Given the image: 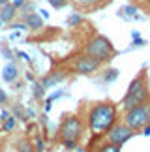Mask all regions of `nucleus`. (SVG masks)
I'll list each match as a JSON object with an SVG mask.
<instances>
[{"label": "nucleus", "instance_id": "nucleus-5", "mask_svg": "<svg viewBox=\"0 0 150 152\" xmlns=\"http://www.w3.org/2000/svg\"><path fill=\"white\" fill-rule=\"evenodd\" d=\"M81 130H83V126H81V120L77 116H70V118L64 120V124L60 128V135L64 141H77L81 137Z\"/></svg>", "mask_w": 150, "mask_h": 152}, {"label": "nucleus", "instance_id": "nucleus-24", "mask_svg": "<svg viewBox=\"0 0 150 152\" xmlns=\"http://www.w3.org/2000/svg\"><path fill=\"white\" fill-rule=\"evenodd\" d=\"M75 143H77V141H64V145L68 148H75Z\"/></svg>", "mask_w": 150, "mask_h": 152}, {"label": "nucleus", "instance_id": "nucleus-21", "mask_svg": "<svg viewBox=\"0 0 150 152\" xmlns=\"http://www.w3.org/2000/svg\"><path fill=\"white\" fill-rule=\"evenodd\" d=\"M25 2H26V0H13V2H11V4H13L15 8L19 10V8H23V6H25Z\"/></svg>", "mask_w": 150, "mask_h": 152}, {"label": "nucleus", "instance_id": "nucleus-2", "mask_svg": "<svg viewBox=\"0 0 150 152\" xmlns=\"http://www.w3.org/2000/svg\"><path fill=\"white\" fill-rule=\"evenodd\" d=\"M150 124V102H143L139 105H133L131 109H128L126 115V126L131 130H141L143 126Z\"/></svg>", "mask_w": 150, "mask_h": 152}, {"label": "nucleus", "instance_id": "nucleus-4", "mask_svg": "<svg viewBox=\"0 0 150 152\" xmlns=\"http://www.w3.org/2000/svg\"><path fill=\"white\" fill-rule=\"evenodd\" d=\"M86 55L96 58L98 62L101 60H109V58H113L114 55V49L111 42L105 38V36H96L94 39H90L88 45H86Z\"/></svg>", "mask_w": 150, "mask_h": 152}, {"label": "nucleus", "instance_id": "nucleus-13", "mask_svg": "<svg viewBox=\"0 0 150 152\" xmlns=\"http://www.w3.org/2000/svg\"><path fill=\"white\" fill-rule=\"evenodd\" d=\"M49 4L53 6L55 10H60V8H64V6L68 4V0H49Z\"/></svg>", "mask_w": 150, "mask_h": 152}, {"label": "nucleus", "instance_id": "nucleus-16", "mask_svg": "<svg viewBox=\"0 0 150 152\" xmlns=\"http://www.w3.org/2000/svg\"><path fill=\"white\" fill-rule=\"evenodd\" d=\"M81 23V15H70L68 17V25L73 26V25H79Z\"/></svg>", "mask_w": 150, "mask_h": 152}, {"label": "nucleus", "instance_id": "nucleus-14", "mask_svg": "<svg viewBox=\"0 0 150 152\" xmlns=\"http://www.w3.org/2000/svg\"><path fill=\"white\" fill-rule=\"evenodd\" d=\"M13 126H15V118L13 116H8V118H6V124H4V130L9 132V130H13Z\"/></svg>", "mask_w": 150, "mask_h": 152}, {"label": "nucleus", "instance_id": "nucleus-12", "mask_svg": "<svg viewBox=\"0 0 150 152\" xmlns=\"http://www.w3.org/2000/svg\"><path fill=\"white\" fill-rule=\"evenodd\" d=\"M100 152H120V147H118V145L109 143V145H103V147L100 148Z\"/></svg>", "mask_w": 150, "mask_h": 152}, {"label": "nucleus", "instance_id": "nucleus-9", "mask_svg": "<svg viewBox=\"0 0 150 152\" xmlns=\"http://www.w3.org/2000/svg\"><path fill=\"white\" fill-rule=\"evenodd\" d=\"M15 15H17V8L13 4H4V6H0V21L2 23H11L15 19Z\"/></svg>", "mask_w": 150, "mask_h": 152}, {"label": "nucleus", "instance_id": "nucleus-22", "mask_svg": "<svg viewBox=\"0 0 150 152\" xmlns=\"http://www.w3.org/2000/svg\"><path fill=\"white\" fill-rule=\"evenodd\" d=\"M21 152H32V147L28 143H23L21 145Z\"/></svg>", "mask_w": 150, "mask_h": 152}, {"label": "nucleus", "instance_id": "nucleus-15", "mask_svg": "<svg viewBox=\"0 0 150 152\" xmlns=\"http://www.w3.org/2000/svg\"><path fill=\"white\" fill-rule=\"evenodd\" d=\"M117 75H118L117 69H109L107 75H105V83H111V81H114V79H117Z\"/></svg>", "mask_w": 150, "mask_h": 152}, {"label": "nucleus", "instance_id": "nucleus-10", "mask_svg": "<svg viewBox=\"0 0 150 152\" xmlns=\"http://www.w3.org/2000/svg\"><path fill=\"white\" fill-rule=\"evenodd\" d=\"M17 75H19V69H17L15 64H6L4 69H2V79L6 81V83H13V81L17 79Z\"/></svg>", "mask_w": 150, "mask_h": 152}, {"label": "nucleus", "instance_id": "nucleus-7", "mask_svg": "<svg viewBox=\"0 0 150 152\" xmlns=\"http://www.w3.org/2000/svg\"><path fill=\"white\" fill-rule=\"evenodd\" d=\"M98 66H100V62L96 60V58H92V56H81L77 62H75V72L77 73H83V75H88L92 72H96Z\"/></svg>", "mask_w": 150, "mask_h": 152}, {"label": "nucleus", "instance_id": "nucleus-25", "mask_svg": "<svg viewBox=\"0 0 150 152\" xmlns=\"http://www.w3.org/2000/svg\"><path fill=\"white\" fill-rule=\"evenodd\" d=\"M9 0H0V6H4V4H8Z\"/></svg>", "mask_w": 150, "mask_h": 152}, {"label": "nucleus", "instance_id": "nucleus-20", "mask_svg": "<svg viewBox=\"0 0 150 152\" xmlns=\"http://www.w3.org/2000/svg\"><path fill=\"white\" fill-rule=\"evenodd\" d=\"M43 147H45L43 141H42V139H38V141H36V150H38V152H43V150H45Z\"/></svg>", "mask_w": 150, "mask_h": 152}, {"label": "nucleus", "instance_id": "nucleus-17", "mask_svg": "<svg viewBox=\"0 0 150 152\" xmlns=\"http://www.w3.org/2000/svg\"><path fill=\"white\" fill-rule=\"evenodd\" d=\"M77 4H81V6H94V4H98L100 0H75Z\"/></svg>", "mask_w": 150, "mask_h": 152}, {"label": "nucleus", "instance_id": "nucleus-18", "mask_svg": "<svg viewBox=\"0 0 150 152\" xmlns=\"http://www.w3.org/2000/svg\"><path fill=\"white\" fill-rule=\"evenodd\" d=\"M34 96H36V98L43 96V86L42 85H34Z\"/></svg>", "mask_w": 150, "mask_h": 152}, {"label": "nucleus", "instance_id": "nucleus-11", "mask_svg": "<svg viewBox=\"0 0 150 152\" xmlns=\"http://www.w3.org/2000/svg\"><path fill=\"white\" fill-rule=\"evenodd\" d=\"M64 79V75H51V77H47V79H43V85L42 86H45V88H49V86H53V85H56V83H60V81Z\"/></svg>", "mask_w": 150, "mask_h": 152}, {"label": "nucleus", "instance_id": "nucleus-6", "mask_svg": "<svg viewBox=\"0 0 150 152\" xmlns=\"http://www.w3.org/2000/svg\"><path fill=\"white\" fill-rule=\"evenodd\" d=\"M133 137V130L128 128L126 124H117L113 126L111 130H109V141L113 145H118V147H122L126 141H130V139Z\"/></svg>", "mask_w": 150, "mask_h": 152}, {"label": "nucleus", "instance_id": "nucleus-23", "mask_svg": "<svg viewBox=\"0 0 150 152\" xmlns=\"http://www.w3.org/2000/svg\"><path fill=\"white\" fill-rule=\"evenodd\" d=\"M6 100H8V94H6V92H4L2 88H0V105L6 103Z\"/></svg>", "mask_w": 150, "mask_h": 152}, {"label": "nucleus", "instance_id": "nucleus-8", "mask_svg": "<svg viewBox=\"0 0 150 152\" xmlns=\"http://www.w3.org/2000/svg\"><path fill=\"white\" fill-rule=\"evenodd\" d=\"M23 23L26 25V28H32V30H39V28L43 26V17L39 13H34V11H30V13L23 15Z\"/></svg>", "mask_w": 150, "mask_h": 152}, {"label": "nucleus", "instance_id": "nucleus-3", "mask_svg": "<svg viewBox=\"0 0 150 152\" xmlns=\"http://www.w3.org/2000/svg\"><path fill=\"white\" fill-rule=\"evenodd\" d=\"M146 100H148L146 81H145V75H139V77L130 85L128 94H126V98H124V107L126 109H131L133 105H139V103L146 102Z\"/></svg>", "mask_w": 150, "mask_h": 152}, {"label": "nucleus", "instance_id": "nucleus-19", "mask_svg": "<svg viewBox=\"0 0 150 152\" xmlns=\"http://www.w3.org/2000/svg\"><path fill=\"white\" fill-rule=\"evenodd\" d=\"M11 28H17V30H25V28H26V25H25V23H13V25H9Z\"/></svg>", "mask_w": 150, "mask_h": 152}, {"label": "nucleus", "instance_id": "nucleus-1", "mask_svg": "<svg viewBox=\"0 0 150 152\" xmlns=\"http://www.w3.org/2000/svg\"><path fill=\"white\" fill-rule=\"evenodd\" d=\"M114 120H117V109L113 103H98L88 115V124L96 133L109 132L114 126Z\"/></svg>", "mask_w": 150, "mask_h": 152}]
</instances>
